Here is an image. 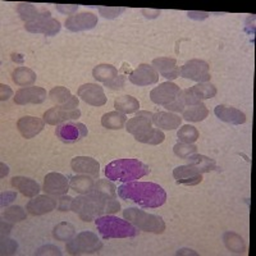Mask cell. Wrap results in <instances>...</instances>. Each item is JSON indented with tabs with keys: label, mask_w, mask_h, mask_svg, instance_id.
I'll return each instance as SVG.
<instances>
[{
	"label": "cell",
	"mask_w": 256,
	"mask_h": 256,
	"mask_svg": "<svg viewBox=\"0 0 256 256\" xmlns=\"http://www.w3.org/2000/svg\"><path fill=\"white\" fill-rule=\"evenodd\" d=\"M56 9H58L60 13L64 14H72L77 10V6H63V4H56Z\"/></svg>",
	"instance_id": "681fc988"
},
{
	"label": "cell",
	"mask_w": 256,
	"mask_h": 256,
	"mask_svg": "<svg viewBox=\"0 0 256 256\" xmlns=\"http://www.w3.org/2000/svg\"><path fill=\"white\" fill-rule=\"evenodd\" d=\"M26 30L34 34H42L46 36H54L60 31V22L54 18H48V20H41L38 22H31L26 24Z\"/></svg>",
	"instance_id": "cb8c5ba5"
},
{
	"label": "cell",
	"mask_w": 256,
	"mask_h": 256,
	"mask_svg": "<svg viewBox=\"0 0 256 256\" xmlns=\"http://www.w3.org/2000/svg\"><path fill=\"white\" fill-rule=\"evenodd\" d=\"M78 98H81L86 104L92 106H102L106 102V96L104 88L96 84H84L77 91Z\"/></svg>",
	"instance_id": "8fae6325"
},
{
	"label": "cell",
	"mask_w": 256,
	"mask_h": 256,
	"mask_svg": "<svg viewBox=\"0 0 256 256\" xmlns=\"http://www.w3.org/2000/svg\"><path fill=\"white\" fill-rule=\"evenodd\" d=\"M114 108L116 109V112H120L123 114H131L138 110L140 102L134 96L123 95L116 98L114 102Z\"/></svg>",
	"instance_id": "f546056e"
},
{
	"label": "cell",
	"mask_w": 256,
	"mask_h": 256,
	"mask_svg": "<svg viewBox=\"0 0 256 256\" xmlns=\"http://www.w3.org/2000/svg\"><path fill=\"white\" fill-rule=\"evenodd\" d=\"M187 160H188V164L196 166L201 173H206L210 172V170H218L216 162L210 159V158L205 156V155L192 154L187 158Z\"/></svg>",
	"instance_id": "1f68e13d"
},
{
	"label": "cell",
	"mask_w": 256,
	"mask_h": 256,
	"mask_svg": "<svg viewBox=\"0 0 256 256\" xmlns=\"http://www.w3.org/2000/svg\"><path fill=\"white\" fill-rule=\"evenodd\" d=\"M36 78H38L36 73L27 67H18L12 73L13 82L18 86H31Z\"/></svg>",
	"instance_id": "4dcf8cb0"
},
{
	"label": "cell",
	"mask_w": 256,
	"mask_h": 256,
	"mask_svg": "<svg viewBox=\"0 0 256 256\" xmlns=\"http://www.w3.org/2000/svg\"><path fill=\"white\" fill-rule=\"evenodd\" d=\"M216 116L223 122L230 123V124H242L246 122V116L238 109L227 105H218L214 110Z\"/></svg>",
	"instance_id": "484cf974"
},
{
	"label": "cell",
	"mask_w": 256,
	"mask_h": 256,
	"mask_svg": "<svg viewBox=\"0 0 256 256\" xmlns=\"http://www.w3.org/2000/svg\"><path fill=\"white\" fill-rule=\"evenodd\" d=\"M150 99L158 105H163L170 112H184V102L182 99V90L176 84L164 82L152 90Z\"/></svg>",
	"instance_id": "5b68a950"
},
{
	"label": "cell",
	"mask_w": 256,
	"mask_h": 256,
	"mask_svg": "<svg viewBox=\"0 0 256 256\" xmlns=\"http://www.w3.org/2000/svg\"><path fill=\"white\" fill-rule=\"evenodd\" d=\"M0 90H2V92H0V100H2V102H6L9 98H12L13 96L12 88H9V86H6V84H0Z\"/></svg>",
	"instance_id": "c3c4849f"
},
{
	"label": "cell",
	"mask_w": 256,
	"mask_h": 256,
	"mask_svg": "<svg viewBox=\"0 0 256 256\" xmlns=\"http://www.w3.org/2000/svg\"><path fill=\"white\" fill-rule=\"evenodd\" d=\"M223 238H224V244H226L228 250L233 251V252H236V254L244 252V250H246L244 240H242V237L238 236L237 233L227 232L226 234H224Z\"/></svg>",
	"instance_id": "d590c367"
},
{
	"label": "cell",
	"mask_w": 256,
	"mask_h": 256,
	"mask_svg": "<svg viewBox=\"0 0 256 256\" xmlns=\"http://www.w3.org/2000/svg\"><path fill=\"white\" fill-rule=\"evenodd\" d=\"M49 98L56 106L66 110H74L78 108V98L73 96L68 88L63 86H56L49 92Z\"/></svg>",
	"instance_id": "7c38bea8"
},
{
	"label": "cell",
	"mask_w": 256,
	"mask_h": 256,
	"mask_svg": "<svg viewBox=\"0 0 256 256\" xmlns=\"http://www.w3.org/2000/svg\"><path fill=\"white\" fill-rule=\"evenodd\" d=\"M100 14L104 18H116L124 12V8H118V6H99Z\"/></svg>",
	"instance_id": "ee69618b"
},
{
	"label": "cell",
	"mask_w": 256,
	"mask_h": 256,
	"mask_svg": "<svg viewBox=\"0 0 256 256\" xmlns=\"http://www.w3.org/2000/svg\"><path fill=\"white\" fill-rule=\"evenodd\" d=\"M16 198H17V194H16V192H3V194L0 195V205H2V208L6 206V205H9L10 202H13V201L16 200Z\"/></svg>",
	"instance_id": "bcb514c9"
},
{
	"label": "cell",
	"mask_w": 256,
	"mask_h": 256,
	"mask_svg": "<svg viewBox=\"0 0 256 256\" xmlns=\"http://www.w3.org/2000/svg\"><path fill=\"white\" fill-rule=\"evenodd\" d=\"M195 90L200 94V96L202 99H212L216 95V88L214 84H209V82H202V84H198L196 86H194Z\"/></svg>",
	"instance_id": "60d3db41"
},
{
	"label": "cell",
	"mask_w": 256,
	"mask_h": 256,
	"mask_svg": "<svg viewBox=\"0 0 256 256\" xmlns=\"http://www.w3.org/2000/svg\"><path fill=\"white\" fill-rule=\"evenodd\" d=\"M58 206V200L52 196L40 195L35 196L28 204L26 205V210L31 216H44L46 212H52Z\"/></svg>",
	"instance_id": "e0dca14e"
},
{
	"label": "cell",
	"mask_w": 256,
	"mask_h": 256,
	"mask_svg": "<svg viewBox=\"0 0 256 256\" xmlns=\"http://www.w3.org/2000/svg\"><path fill=\"white\" fill-rule=\"evenodd\" d=\"M95 191H100L102 194H106V195H110L113 198H116V187L114 186L112 182L106 180H98V184H95V187H94Z\"/></svg>",
	"instance_id": "b9f144b4"
},
{
	"label": "cell",
	"mask_w": 256,
	"mask_h": 256,
	"mask_svg": "<svg viewBox=\"0 0 256 256\" xmlns=\"http://www.w3.org/2000/svg\"><path fill=\"white\" fill-rule=\"evenodd\" d=\"M10 230H12V226L10 224H6V222H2V237L8 236L9 233H10Z\"/></svg>",
	"instance_id": "f907efd6"
},
{
	"label": "cell",
	"mask_w": 256,
	"mask_h": 256,
	"mask_svg": "<svg viewBox=\"0 0 256 256\" xmlns=\"http://www.w3.org/2000/svg\"><path fill=\"white\" fill-rule=\"evenodd\" d=\"M120 209L116 198L94 190L90 194L73 198L70 210L74 212L84 222L95 220L102 216L118 212Z\"/></svg>",
	"instance_id": "6da1fadb"
},
{
	"label": "cell",
	"mask_w": 256,
	"mask_h": 256,
	"mask_svg": "<svg viewBox=\"0 0 256 256\" xmlns=\"http://www.w3.org/2000/svg\"><path fill=\"white\" fill-rule=\"evenodd\" d=\"M44 126H45L44 120H40V118H38V116H22V118L17 122L18 131H20V134H22L24 138H27V140L40 134V132L44 130Z\"/></svg>",
	"instance_id": "ffe728a7"
},
{
	"label": "cell",
	"mask_w": 256,
	"mask_h": 256,
	"mask_svg": "<svg viewBox=\"0 0 256 256\" xmlns=\"http://www.w3.org/2000/svg\"><path fill=\"white\" fill-rule=\"evenodd\" d=\"M123 216L126 220L134 224L137 230H144V232L160 234L166 230V223L160 216L148 214L144 210H138L136 208H127L126 210H123Z\"/></svg>",
	"instance_id": "8992f818"
},
{
	"label": "cell",
	"mask_w": 256,
	"mask_h": 256,
	"mask_svg": "<svg viewBox=\"0 0 256 256\" xmlns=\"http://www.w3.org/2000/svg\"><path fill=\"white\" fill-rule=\"evenodd\" d=\"M177 136L180 142L194 144L198 138V128L194 127V126H184L177 132Z\"/></svg>",
	"instance_id": "8d00e7d4"
},
{
	"label": "cell",
	"mask_w": 256,
	"mask_h": 256,
	"mask_svg": "<svg viewBox=\"0 0 256 256\" xmlns=\"http://www.w3.org/2000/svg\"><path fill=\"white\" fill-rule=\"evenodd\" d=\"M74 236V227L70 223H60L54 228V237L59 241H70Z\"/></svg>",
	"instance_id": "74e56055"
},
{
	"label": "cell",
	"mask_w": 256,
	"mask_h": 256,
	"mask_svg": "<svg viewBox=\"0 0 256 256\" xmlns=\"http://www.w3.org/2000/svg\"><path fill=\"white\" fill-rule=\"evenodd\" d=\"M0 166H2V178H3V177H6V176L9 173V169H8V166H6L4 163L0 164Z\"/></svg>",
	"instance_id": "db71d44e"
},
{
	"label": "cell",
	"mask_w": 256,
	"mask_h": 256,
	"mask_svg": "<svg viewBox=\"0 0 256 256\" xmlns=\"http://www.w3.org/2000/svg\"><path fill=\"white\" fill-rule=\"evenodd\" d=\"M137 141H140L142 144H148V145H159L166 140V134L163 131H160L159 128H148L146 131L141 132V134L134 136Z\"/></svg>",
	"instance_id": "836d02e7"
},
{
	"label": "cell",
	"mask_w": 256,
	"mask_h": 256,
	"mask_svg": "<svg viewBox=\"0 0 256 256\" xmlns=\"http://www.w3.org/2000/svg\"><path fill=\"white\" fill-rule=\"evenodd\" d=\"M102 248V242L92 232H81L76 237L70 238L66 244L68 254L70 255H90L99 252Z\"/></svg>",
	"instance_id": "52a82bcc"
},
{
	"label": "cell",
	"mask_w": 256,
	"mask_h": 256,
	"mask_svg": "<svg viewBox=\"0 0 256 256\" xmlns=\"http://www.w3.org/2000/svg\"><path fill=\"white\" fill-rule=\"evenodd\" d=\"M152 123L158 128L172 131V130L180 127L182 123V118L173 113H168V112H159V113L152 114Z\"/></svg>",
	"instance_id": "83f0119b"
},
{
	"label": "cell",
	"mask_w": 256,
	"mask_h": 256,
	"mask_svg": "<svg viewBox=\"0 0 256 256\" xmlns=\"http://www.w3.org/2000/svg\"><path fill=\"white\" fill-rule=\"evenodd\" d=\"M98 24V17L94 13L82 12L77 14L70 16L66 20V27L70 31H84V30H91Z\"/></svg>",
	"instance_id": "2e32d148"
},
{
	"label": "cell",
	"mask_w": 256,
	"mask_h": 256,
	"mask_svg": "<svg viewBox=\"0 0 256 256\" xmlns=\"http://www.w3.org/2000/svg\"><path fill=\"white\" fill-rule=\"evenodd\" d=\"M46 90L38 86L24 88L16 92L14 102L18 105L26 104H41L46 100Z\"/></svg>",
	"instance_id": "5bb4252c"
},
{
	"label": "cell",
	"mask_w": 256,
	"mask_h": 256,
	"mask_svg": "<svg viewBox=\"0 0 256 256\" xmlns=\"http://www.w3.org/2000/svg\"><path fill=\"white\" fill-rule=\"evenodd\" d=\"M68 188H70V182L60 173L52 172L46 174V177H45L42 190L48 195L63 196L67 194Z\"/></svg>",
	"instance_id": "4fadbf2b"
},
{
	"label": "cell",
	"mask_w": 256,
	"mask_h": 256,
	"mask_svg": "<svg viewBox=\"0 0 256 256\" xmlns=\"http://www.w3.org/2000/svg\"><path fill=\"white\" fill-rule=\"evenodd\" d=\"M92 76L96 81H100L112 90H120L124 88V76H120L118 70L112 64H99L92 70Z\"/></svg>",
	"instance_id": "ba28073f"
},
{
	"label": "cell",
	"mask_w": 256,
	"mask_h": 256,
	"mask_svg": "<svg viewBox=\"0 0 256 256\" xmlns=\"http://www.w3.org/2000/svg\"><path fill=\"white\" fill-rule=\"evenodd\" d=\"M81 116V112L78 109H74V110H66V109H60L58 106L56 108H52L49 110H46L44 113V120L45 123L52 126L56 124H62V123H66L68 120H77Z\"/></svg>",
	"instance_id": "44dd1931"
},
{
	"label": "cell",
	"mask_w": 256,
	"mask_h": 256,
	"mask_svg": "<svg viewBox=\"0 0 256 256\" xmlns=\"http://www.w3.org/2000/svg\"><path fill=\"white\" fill-rule=\"evenodd\" d=\"M182 114H184V120H188V122H201L206 118L209 110H208L206 105L201 102V104L190 106L187 110L182 112Z\"/></svg>",
	"instance_id": "e575fe53"
},
{
	"label": "cell",
	"mask_w": 256,
	"mask_h": 256,
	"mask_svg": "<svg viewBox=\"0 0 256 256\" xmlns=\"http://www.w3.org/2000/svg\"><path fill=\"white\" fill-rule=\"evenodd\" d=\"M118 195L142 208H159L166 200L163 187L152 182H127L118 187Z\"/></svg>",
	"instance_id": "7a4b0ae2"
},
{
	"label": "cell",
	"mask_w": 256,
	"mask_h": 256,
	"mask_svg": "<svg viewBox=\"0 0 256 256\" xmlns=\"http://www.w3.org/2000/svg\"><path fill=\"white\" fill-rule=\"evenodd\" d=\"M72 202L73 198L70 196H66L63 195L58 200V208L60 212H68L72 208Z\"/></svg>",
	"instance_id": "7dc6e473"
},
{
	"label": "cell",
	"mask_w": 256,
	"mask_h": 256,
	"mask_svg": "<svg viewBox=\"0 0 256 256\" xmlns=\"http://www.w3.org/2000/svg\"><path fill=\"white\" fill-rule=\"evenodd\" d=\"M88 131L86 126L77 122H66L62 123L56 127V134L59 140L66 144H73L82 140L84 137L88 136Z\"/></svg>",
	"instance_id": "30bf717a"
},
{
	"label": "cell",
	"mask_w": 256,
	"mask_h": 256,
	"mask_svg": "<svg viewBox=\"0 0 256 256\" xmlns=\"http://www.w3.org/2000/svg\"><path fill=\"white\" fill-rule=\"evenodd\" d=\"M18 244L6 237H2V255H14L17 252Z\"/></svg>",
	"instance_id": "7bdbcfd3"
},
{
	"label": "cell",
	"mask_w": 256,
	"mask_h": 256,
	"mask_svg": "<svg viewBox=\"0 0 256 256\" xmlns=\"http://www.w3.org/2000/svg\"><path fill=\"white\" fill-rule=\"evenodd\" d=\"M150 173V168L137 159H118L105 166V176L110 180L131 182Z\"/></svg>",
	"instance_id": "3957f363"
},
{
	"label": "cell",
	"mask_w": 256,
	"mask_h": 256,
	"mask_svg": "<svg viewBox=\"0 0 256 256\" xmlns=\"http://www.w3.org/2000/svg\"><path fill=\"white\" fill-rule=\"evenodd\" d=\"M73 172L80 174L90 176L92 178H98L100 174V164L95 159L90 156H76L70 162Z\"/></svg>",
	"instance_id": "d6986e66"
},
{
	"label": "cell",
	"mask_w": 256,
	"mask_h": 256,
	"mask_svg": "<svg viewBox=\"0 0 256 256\" xmlns=\"http://www.w3.org/2000/svg\"><path fill=\"white\" fill-rule=\"evenodd\" d=\"M173 152H174V154L177 155L178 158H180V159H187L190 155L195 154V152H198V148H196L195 145H192V144L180 142L174 145Z\"/></svg>",
	"instance_id": "ab89813d"
},
{
	"label": "cell",
	"mask_w": 256,
	"mask_h": 256,
	"mask_svg": "<svg viewBox=\"0 0 256 256\" xmlns=\"http://www.w3.org/2000/svg\"><path fill=\"white\" fill-rule=\"evenodd\" d=\"M3 218L8 222L17 223V222H22L26 219V212L20 206H10L3 212Z\"/></svg>",
	"instance_id": "f35d334b"
},
{
	"label": "cell",
	"mask_w": 256,
	"mask_h": 256,
	"mask_svg": "<svg viewBox=\"0 0 256 256\" xmlns=\"http://www.w3.org/2000/svg\"><path fill=\"white\" fill-rule=\"evenodd\" d=\"M127 123V116L120 112H109L102 118V124L108 130H120Z\"/></svg>",
	"instance_id": "d6a6232c"
},
{
	"label": "cell",
	"mask_w": 256,
	"mask_h": 256,
	"mask_svg": "<svg viewBox=\"0 0 256 256\" xmlns=\"http://www.w3.org/2000/svg\"><path fill=\"white\" fill-rule=\"evenodd\" d=\"M130 81L137 86H148L159 81V73L152 66L140 64L134 72L130 74Z\"/></svg>",
	"instance_id": "9a60e30c"
},
{
	"label": "cell",
	"mask_w": 256,
	"mask_h": 256,
	"mask_svg": "<svg viewBox=\"0 0 256 256\" xmlns=\"http://www.w3.org/2000/svg\"><path fill=\"white\" fill-rule=\"evenodd\" d=\"M10 184L16 190H18L22 195L27 196V198H35L41 191L40 184L36 180L26 177H13Z\"/></svg>",
	"instance_id": "4316f807"
},
{
	"label": "cell",
	"mask_w": 256,
	"mask_h": 256,
	"mask_svg": "<svg viewBox=\"0 0 256 256\" xmlns=\"http://www.w3.org/2000/svg\"><path fill=\"white\" fill-rule=\"evenodd\" d=\"M152 113H150V112H138L136 116H134L132 120L126 123V130H127L128 134L136 136V134L146 131L148 128H152Z\"/></svg>",
	"instance_id": "7402d4cb"
},
{
	"label": "cell",
	"mask_w": 256,
	"mask_h": 256,
	"mask_svg": "<svg viewBox=\"0 0 256 256\" xmlns=\"http://www.w3.org/2000/svg\"><path fill=\"white\" fill-rule=\"evenodd\" d=\"M209 68V64L206 62L200 60V59H192V60L187 62L184 66H182L180 74L184 78L202 84V82H208L210 80Z\"/></svg>",
	"instance_id": "9c48e42d"
},
{
	"label": "cell",
	"mask_w": 256,
	"mask_h": 256,
	"mask_svg": "<svg viewBox=\"0 0 256 256\" xmlns=\"http://www.w3.org/2000/svg\"><path fill=\"white\" fill-rule=\"evenodd\" d=\"M70 187L73 191L86 195V194H90L94 191L95 182L90 176H74V177H70Z\"/></svg>",
	"instance_id": "f1b7e54d"
},
{
	"label": "cell",
	"mask_w": 256,
	"mask_h": 256,
	"mask_svg": "<svg viewBox=\"0 0 256 256\" xmlns=\"http://www.w3.org/2000/svg\"><path fill=\"white\" fill-rule=\"evenodd\" d=\"M96 228L102 238H128L136 237L138 230L134 224L113 216H102L95 219Z\"/></svg>",
	"instance_id": "277c9868"
},
{
	"label": "cell",
	"mask_w": 256,
	"mask_h": 256,
	"mask_svg": "<svg viewBox=\"0 0 256 256\" xmlns=\"http://www.w3.org/2000/svg\"><path fill=\"white\" fill-rule=\"evenodd\" d=\"M173 177L180 184L196 186V184H198L202 180V173L196 166L187 164V166H177L173 170Z\"/></svg>",
	"instance_id": "ac0fdd59"
},
{
	"label": "cell",
	"mask_w": 256,
	"mask_h": 256,
	"mask_svg": "<svg viewBox=\"0 0 256 256\" xmlns=\"http://www.w3.org/2000/svg\"><path fill=\"white\" fill-rule=\"evenodd\" d=\"M12 60L16 62V63H20L22 64L24 62V58L22 54H18V52H13L12 54Z\"/></svg>",
	"instance_id": "f5cc1de1"
},
{
	"label": "cell",
	"mask_w": 256,
	"mask_h": 256,
	"mask_svg": "<svg viewBox=\"0 0 256 256\" xmlns=\"http://www.w3.org/2000/svg\"><path fill=\"white\" fill-rule=\"evenodd\" d=\"M152 67L162 74V77L172 81L180 76V67H177V62L173 58H158L152 60Z\"/></svg>",
	"instance_id": "d4e9b609"
},
{
	"label": "cell",
	"mask_w": 256,
	"mask_h": 256,
	"mask_svg": "<svg viewBox=\"0 0 256 256\" xmlns=\"http://www.w3.org/2000/svg\"><path fill=\"white\" fill-rule=\"evenodd\" d=\"M142 13L145 14V17L155 18L160 14V10H152V9H150V10H146V9H144Z\"/></svg>",
	"instance_id": "816d5d0a"
},
{
	"label": "cell",
	"mask_w": 256,
	"mask_h": 256,
	"mask_svg": "<svg viewBox=\"0 0 256 256\" xmlns=\"http://www.w3.org/2000/svg\"><path fill=\"white\" fill-rule=\"evenodd\" d=\"M17 12L20 17L26 22V24H31V22H38L41 20H48L50 17L49 10L45 9H38L35 6H32L30 3H20L17 6Z\"/></svg>",
	"instance_id": "603a6c76"
},
{
	"label": "cell",
	"mask_w": 256,
	"mask_h": 256,
	"mask_svg": "<svg viewBox=\"0 0 256 256\" xmlns=\"http://www.w3.org/2000/svg\"><path fill=\"white\" fill-rule=\"evenodd\" d=\"M36 255H62L60 250L52 244H46V246H42V248H38L36 251Z\"/></svg>",
	"instance_id": "f6af8a7d"
}]
</instances>
